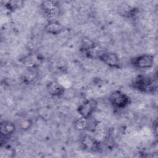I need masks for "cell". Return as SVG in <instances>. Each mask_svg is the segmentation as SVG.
<instances>
[{
    "mask_svg": "<svg viewBox=\"0 0 158 158\" xmlns=\"http://www.w3.org/2000/svg\"><path fill=\"white\" fill-rule=\"evenodd\" d=\"M132 85L137 90L145 93L153 92L157 88L156 82L153 78L145 75L137 76L133 80Z\"/></svg>",
    "mask_w": 158,
    "mask_h": 158,
    "instance_id": "6da1fadb",
    "label": "cell"
},
{
    "mask_svg": "<svg viewBox=\"0 0 158 158\" xmlns=\"http://www.w3.org/2000/svg\"><path fill=\"white\" fill-rule=\"evenodd\" d=\"M109 101L114 107L122 109L127 107L130 103L131 100L125 93L120 90H115L110 94Z\"/></svg>",
    "mask_w": 158,
    "mask_h": 158,
    "instance_id": "7a4b0ae2",
    "label": "cell"
},
{
    "mask_svg": "<svg viewBox=\"0 0 158 158\" xmlns=\"http://www.w3.org/2000/svg\"><path fill=\"white\" fill-rule=\"evenodd\" d=\"M98 106V102L94 99H88L80 104L77 109L80 115L85 118H89L92 114L95 111Z\"/></svg>",
    "mask_w": 158,
    "mask_h": 158,
    "instance_id": "3957f363",
    "label": "cell"
},
{
    "mask_svg": "<svg viewBox=\"0 0 158 158\" xmlns=\"http://www.w3.org/2000/svg\"><path fill=\"white\" fill-rule=\"evenodd\" d=\"M154 62V57L150 54H143L133 57L131 64L138 69H148L151 67Z\"/></svg>",
    "mask_w": 158,
    "mask_h": 158,
    "instance_id": "277c9868",
    "label": "cell"
},
{
    "mask_svg": "<svg viewBox=\"0 0 158 158\" xmlns=\"http://www.w3.org/2000/svg\"><path fill=\"white\" fill-rule=\"evenodd\" d=\"M41 8L44 14L49 19V20H55L59 13L58 4L52 1H44L41 3Z\"/></svg>",
    "mask_w": 158,
    "mask_h": 158,
    "instance_id": "5b68a950",
    "label": "cell"
},
{
    "mask_svg": "<svg viewBox=\"0 0 158 158\" xmlns=\"http://www.w3.org/2000/svg\"><path fill=\"white\" fill-rule=\"evenodd\" d=\"M81 144L82 148L87 151L96 152L99 149V142L90 135H84L81 138Z\"/></svg>",
    "mask_w": 158,
    "mask_h": 158,
    "instance_id": "8992f818",
    "label": "cell"
},
{
    "mask_svg": "<svg viewBox=\"0 0 158 158\" xmlns=\"http://www.w3.org/2000/svg\"><path fill=\"white\" fill-rule=\"evenodd\" d=\"M99 59L110 67H118L120 65L118 56L114 52H104Z\"/></svg>",
    "mask_w": 158,
    "mask_h": 158,
    "instance_id": "52a82bcc",
    "label": "cell"
},
{
    "mask_svg": "<svg viewBox=\"0 0 158 158\" xmlns=\"http://www.w3.org/2000/svg\"><path fill=\"white\" fill-rule=\"evenodd\" d=\"M48 92L52 96H60L65 92V87L57 81L49 82L46 86Z\"/></svg>",
    "mask_w": 158,
    "mask_h": 158,
    "instance_id": "ba28073f",
    "label": "cell"
},
{
    "mask_svg": "<svg viewBox=\"0 0 158 158\" xmlns=\"http://www.w3.org/2000/svg\"><path fill=\"white\" fill-rule=\"evenodd\" d=\"M15 131V124L10 121H2L0 124V131L1 136L7 137L12 135Z\"/></svg>",
    "mask_w": 158,
    "mask_h": 158,
    "instance_id": "9c48e42d",
    "label": "cell"
},
{
    "mask_svg": "<svg viewBox=\"0 0 158 158\" xmlns=\"http://www.w3.org/2000/svg\"><path fill=\"white\" fill-rule=\"evenodd\" d=\"M63 30V26L56 20H49L45 27V31L51 35H58Z\"/></svg>",
    "mask_w": 158,
    "mask_h": 158,
    "instance_id": "30bf717a",
    "label": "cell"
},
{
    "mask_svg": "<svg viewBox=\"0 0 158 158\" xmlns=\"http://www.w3.org/2000/svg\"><path fill=\"white\" fill-rule=\"evenodd\" d=\"M38 78V74L36 71L33 69L27 70L23 76V81L26 84H31L35 83Z\"/></svg>",
    "mask_w": 158,
    "mask_h": 158,
    "instance_id": "8fae6325",
    "label": "cell"
},
{
    "mask_svg": "<svg viewBox=\"0 0 158 158\" xmlns=\"http://www.w3.org/2000/svg\"><path fill=\"white\" fill-rule=\"evenodd\" d=\"M102 49L100 48L99 46L97 45H94L93 47L88 49L85 51L86 56L91 59H95V58H99V57L102 55V54L104 52Z\"/></svg>",
    "mask_w": 158,
    "mask_h": 158,
    "instance_id": "7c38bea8",
    "label": "cell"
},
{
    "mask_svg": "<svg viewBox=\"0 0 158 158\" xmlns=\"http://www.w3.org/2000/svg\"><path fill=\"white\" fill-rule=\"evenodd\" d=\"M74 127L79 130V131H83L88 128V118H85L82 117H80L77 118L73 122Z\"/></svg>",
    "mask_w": 158,
    "mask_h": 158,
    "instance_id": "4fadbf2b",
    "label": "cell"
},
{
    "mask_svg": "<svg viewBox=\"0 0 158 158\" xmlns=\"http://www.w3.org/2000/svg\"><path fill=\"white\" fill-rule=\"evenodd\" d=\"M23 2L22 1H5V7L10 11H14L23 6Z\"/></svg>",
    "mask_w": 158,
    "mask_h": 158,
    "instance_id": "5bb4252c",
    "label": "cell"
},
{
    "mask_svg": "<svg viewBox=\"0 0 158 158\" xmlns=\"http://www.w3.org/2000/svg\"><path fill=\"white\" fill-rule=\"evenodd\" d=\"M120 13L125 16H131L135 14V9L134 7H131L129 6H122L120 7Z\"/></svg>",
    "mask_w": 158,
    "mask_h": 158,
    "instance_id": "9a60e30c",
    "label": "cell"
},
{
    "mask_svg": "<svg viewBox=\"0 0 158 158\" xmlns=\"http://www.w3.org/2000/svg\"><path fill=\"white\" fill-rule=\"evenodd\" d=\"M32 125V122L30 119L25 118L22 120L19 123V127L23 130H26L29 129Z\"/></svg>",
    "mask_w": 158,
    "mask_h": 158,
    "instance_id": "2e32d148",
    "label": "cell"
}]
</instances>
